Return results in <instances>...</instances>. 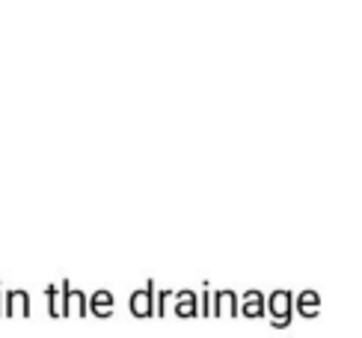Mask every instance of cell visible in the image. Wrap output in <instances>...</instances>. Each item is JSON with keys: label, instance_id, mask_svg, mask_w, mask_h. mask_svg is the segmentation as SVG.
<instances>
[{"label": "cell", "instance_id": "30bf717a", "mask_svg": "<svg viewBox=\"0 0 362 338\" xmlns=\"http://www.w3.org/2000/svg\"><path fill=\"white\" fill-rule=\"evenodd\" d=\"M45 297H48V315L63 317V291H57V285H48L45 288Z\"/></svg>", "mask_w": 362, "mask_h": 338}, {"label": "cell", "instance_id": "277c9868", "mask_svg": "<svg viewBox=\"0 0 362 338\" xmlns=\"http://www.w3.org/2000/svg\"><path fill=\"white\" fill-rule=\"evenodd\" d=\"M33 305H30V294L24 288L4 291V317H30Z\"/></svg>", "mask_w": 362, "mask_h": 338}, {"label": "cell", "instance_id": "ba28073f", "mask_svg": "<svg viewBox=\"0 0 362 338\" xmlns=\"http://www.w3.org/2000/svg\"><path fill=\"white\" fill-rule=\"evenodd\" d=\"M89 312H93L95 317H110V315L116 312V297L110 294L107 288L95 291V294L89 297Z\"/></svg>", "mask_w": 362, "mask_h": 338}, {"label": "cell", "instance_id": "8fae6325", "mask_svg": "<svg viewBox=\"0 0 362 338\" xmlns=\"http://www.w3.org/2000/svg\"><path fill=\"white\" fill-rule=\"evenodd\" d=\"M175 291H155V315H173Z\"/></svg>", "mask_w": 362, "mask_h": 338}, {"label": "cell", "instance_id": "7a4b0ae2", "mask_svg": "<svg viewBox=\"0 0 362 338\" xmlns=\"http://www.w3.org/2000/svg\"><path fill=\"white\" fill-rule=\"evenodd\" d=\"M59 291H63V317H83L89 312V297L83 291L71 288L69 279L59 282Z\"/></svg>", "mask_w": 362, "mask_h": 338}, {"label": "cell", "instance_id": "6da1fadb", "mask_svg": "<svg viewBox=\"0 0 362 338\" xmlns=\"http://www.w3.org/2000/svg\"><path fill=\"white\" fill-rule=\"evenodd\" d=\"M264 315L270 317V324L274 327H288L291 320H294V294L291 291H285V288H279V291H274L270 297H264Z\"/></svg>", "mask_w": 362, "mask_h": 338}, {"label": "cell", "instance_id": "7c38bea8", "mask_svg": "<svg viewBox=\"0 0 362 338\" xmlns=\"http://www.w3.org/2000/svg\"><path fill=\"white\" fill-rule=\"evenodd\" d=\"M199 315H211V291H202V297H199Z\"/></svg>", "mask_w": 362, "mask_h": 338}, {"label": "cell", "instance_id": "9c48e42d", "mask_svg": "<svg viewBox=\"0 0 362 338\" xmlns=\"http://www.w3.org/2000/svg\"><path fill=\"white\" fill-rule=\"evenodd\" d=\"M294 305H297V312L303 315V317H318V312H321V297H318V291H303L297 300H294Z\"/></svg>", "mask_w": 362, "mask_h": 338}, {"label": "cell", "instance_id": "52a82bcc", "mask_svg": "<svg viewBox=\"0 0 362 338\" xmlns=\"http://www.w3.org/2000/svg\"><path fill=\"white\" fill-rule=\"evenodd\" d=\"M238 315L262 317L264 315V294H262V291H247L244 297H238Z\"/></svg>", "mask_w": 362, "mask_h": 338}, {"label": "cell", "instance_id": "3957f363", "mask_svg": "<svg viewBox=\"0 0 362 338\" xmlns=\"http://www.w3.org/2000/svg\"><path fill=\"white\" fill-rule=\"evenodd\" d=\"M128 309L134 317H152L155 315V282H146L128 297Z\"/></svg>", "mask_w": 362, "mask_h": 338}, {"label": "cell", "instance_id": "5b68a950", "mask_svg": "<svg viewBox=\"0 0 362 338\" xmlns=\"http://www.w3.org/2000/svg\"><path fill=\"white\" fill-rule=\"evenodd\" d=\"M211 315L235 317L238 315V294L235 291H217V294H211Z\"/></svg>", "mask_w": 362, "mask_h": 338}, {"label": "cell", "instance_id": "8992f818", "mask_svg": "<svg viewBox=\"0 0 362 338\" xmlns=\"http://www.w3.org/2000/svg\"><path fill=\"white\" fill-rule=\"evenodd\" d=\"M173 315L178 317H196L199 315V297H196V291L185 288L175 294V303H173Z\"/></svg>", "mask_w": 362, "mask_h": 338}, {"label": "cell", "instance_id": "4fadbf2b", "mask_svg": "<svg viewBox=\"0 0 362 338\" xmlns=\"http://www.w3.org/2000/svg\"><path fill=\"white\" fill-rule=\"evenodd\" d=\"M0 317H4V288H0Z\"/></svg>", "mask_w": 362, "mask_h": 338}]
</instances>
